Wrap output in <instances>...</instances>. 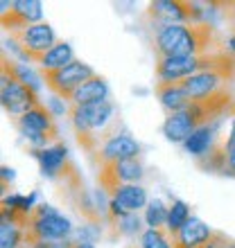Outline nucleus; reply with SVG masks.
<instances>
[{"label":"nucleus","mask_w":235,"mask_h":248,"mask_svg":"<svg viewBox=\"0 0 235 248\" xmlns=\"http://www.w3.org/2000/svg\"><path fill=\"white\" fill-rule=\"evenodd\" d=\"M217 43V34L213 25H165L156 30V52L161 59L170 57H197L213 54L222 50H213Z\"/></svg>","instance_id":"1"},{"label":"nucleus","mask_w":235,"mask_h":248,"mask_svg":"<svg viewBox=\"0 0 235 248\" xmlns=\"http://www.w3.org/2000/svg\"><path fill=\"white\" fill-rule=\"evenodd\" d=\"M113 115H116V106L111 99L98 102V104L88 106H70V122L77 131V140L86 151H100V144L116 133H111Z\"/></svg>","instance_id":"2"},{"label":"nucleus","mask_w":235,"mask_h":248,"mask_svg":"<svg viewBox=\"0 0 235 248\" xmlns=\"http://www.w3.org/2000/svg\"><path fill=\"white\" fill-rule=\"evenodd\" d=\"M23 230H25V246H30L32 242H64V239H70L75 232L70 219L57 212L48 203H41L34 208Z\"/></svg>","instance_id":"3"},{"label":"nucleus","mask_w":235,"mask_h":248,"mask_svg":"<svg viewBox=\"0 0 235 248\" xmlns=\"http://www.w3.org/2000/svg\"><path fill=\"white\" fill-rule=\"evenodd\" d=\"M18 129L25 136V140L32 144L34 149H46L48 142H54L59 138L57 124H54V115L48 111V106H36L30 113H25L23 118H18Z\"/></svg>","instance_id":"4"},{"label":"nucleus","mask_w":235,"mask_h":248,"mask_svg":"<svg viewBox=\"0 0 235 248\" xmlns=\"http://www.w3.org/2000/svg\"><path fill=\"white\" fill-rule=\"evenodd\" d=\"M41 77H43L46 86L57 95V97L70 102L72 93L77 91V88H82L88 79L95 77V70H93L88 63H84V61L75 59L72 63H68L66 68H61V70L43 72Z\"/></svg>","instance_id":"5"},{"label":"nucleus","mask_w":235,"mask_h":248,"mask_svg":"<svg viewBox=\"0 0 235 248\" xmlns=\"http://www.w3.org/2000/svg\"><path fill=\"white\" fill-rule=\"evenodd\" d=\"M9 36L25 52L27 63H39L59 43L57 36H54V30L48 23H34V25H27L23 30H18V32H12Z\"/></svg>","instance_id":"6"},{"label":"nucleus","mask_w":235,"mask_h":248,"mask_svg":"<svg viewBox=\"0 0 235 248\" xmlns=\"http://www.w3.org/2000/svg\"><path fill=\"white\" fill-rule=\"evenodd\" d=\"M0 99H2V108H5L9 115H16V118H23L25 113H30L32 108L43 104L39 99V93L32 91L30 86L16 81V79L9 77L7 72H2Z\"/></svg>","instance_id":"7"},{"label":"nucleus","mask_w":235,"mask_h":248,"mask_svg":"<svg viewBox=\"0 0 235 248\" xmlns=\"http://www.w3.org/2000/svg\"><path fill=\"white\" fill-rule=\"evenodd\" d=\"M143 176V165L138 158H129V160H120V163H106L100 165L98 181L102 185L106 194L111 196L120 185H131Z\"/></svg>","instance_id":"8"},{"label":"nucleus","mask_w":235,"mask_h":248,"mask_svg":"<svg viewBox=\"0 0 235 248\" xmlns=\"http://www.w3.org/2000/svg\"><path fill=\"white\" fill-rule=\"evenodd\" d=\"M147 192H145L143 185H120V187L109 196V217L111 221L120 219L124 215H131V212H138L140 208H147Z\"/></svg>","instance_id":"9"},{"label":"nucleus","mask_w":235,"mask_h":248,"mask_svg":"<svg viewBox=\"0 0 235 248\" xmlns=\"http://www.w3.org/2000/svg\"><path fill=\"white\" fill-rule=\"evenodd\" d=\"M181 81H183V86H185L188 95L192 97V102L206 99V97H210V95H215V93L224 91V86L229 88V79L217 70L197 72V75H192V77H188V79H181Z\"/></svg>","instance_id":"10"},{"label":"nucleus","mask_w":235,"mask_h":248,"mask_svg":"<svg viewBox=\"0 0 235 248\" xmlns=\"http://www.w3.org/2000/svg\"><path fill=\"white\" fill-rule=\"evenodd\" d=\"M100 165L106 163H120V160H129V158H138L140 154V144L127 133H116L100 147Z\"/></svg>","instance_id":"11"},{"label":"nucleus","mask_w":235,"mask_h":248,"mask_svg":"<svg viewBox=\"0 0 235 248\" xmlns=\"http://www.w3.org/2000/svg\"><path fill=\"white\" fill-rule=\"evenodd\" d=\"M156 95L168 113H181L192 104V97L188 95L183 81H158Z\"/></svg>","instance_id":"12"},{"label":"nucleus","mask_w":235,"mask_h":248,"mask_svg":"<svg viewBox=\"0 0 235 248\" xmlns=\"http://www.w3.org/2000/svg\"><path fill=\"white\" fill-rule=\"evenodd\" d=\"M197 129H199V124H197V120L188 113V108L181 113H170L163 124L165 138H168L170 142H181V144L185 142Z\"/></svg>","instance_id":"13"},{"label":"nucleus","mask_w":235,"mask_h":248,"mask_svg":"<svg viewBox=\"0 0 235 248\" xmlns=\"http://www.w3.org/2000/svg\"><path fill=\"white\" fill-rule=\"evenodd\" d=\"M219 122H222V118L215 120V122H210V124L199 126V129L183 142L185 151L192 154V156H197V158H203L206 154H210V149H213L215 142H217V129H219Z\"/></svg>","instance_id":"14"},{"label":"nucleus","mask_w":235,"mask_h":248,"mask_svg":"<svg viewBox=\"0 0 235 248\" xmlns=\"http://www.w3.org/2000/svg\"><path fill=\"white\" fill-rule=\"evenodd\" d=\"M106 99H109V84L95 75L82 88L72 93L70 106H88V104H98V102H106Z\"/></svg>","instance_id":"15"},{"label":"nucleus","mask_w":235,"mask_h":248,"mask_svg":"<svg viewBox=\"0 0 235 248\" xmlns=\"http://www.w3.org/2000/svg\"><path fill=\"white\" fill-rule=\"evenodd\" d=\"M210 237H213V230H210L201 219L190 217V221L179 230V235H176V244L183 246V248H201Z\"/></svg>","instance_id":"16"},{"label":"nucleus","mask_w":235,"mask_h":248,"mask_svg":"<svg viewBox=\"0 0 235 248\" xmlns=\"http://www.w3.org/2000/svg\"><path fill=\"white\" fill-rule=\"evenodd\" d=\"M32 154L36 156L41 165V171H43V176H57L61 167L66 163V144H52V147H46V149H32Z\"/></svg>","instance_id":"17"},{"label":"nucleus","mask_w":235,"mask_h":248,"mask_svg":"<svg viewBox=\"0 0 235 248\" xmlns=\"http://www.w3.org/2000/svg\"><path fill=\"white\" fill-rule=\"evenodd\" d=\"M75 61V52H72L70 43H66V41H59L57 46L50 50V52L43 57V59L39 61V68H41V75L43 72H54V70H61V68H66L68 63H72Z\"/></svg>","instance_id":"18"},{"label":"nucleus","mask_w":235,"mask_h":248,"mask_svg":"<svg viewBox=\"0 0 235 248\" xmlns=\"http://www.w3.org/2000/svg\"><path fill=\"white\" fill-rule=\"evenodd\" d=\"M2 72H7L9 77H14L16 81H20V84L30 86L32 91L39 93L41 88V81H43V77H41L36 70H32L27 63H16V61H7L2 63Z\"/></svg>","instance_id":"19"},{"label":"nucleus","mask_w":235,"mask_h":248,"mask_svg":"<svg viewBox=\"0 0 235 248\" xmlns=\"http://www.w3.org/2000/svg\"><path fill=\"white\" fill-rule=\"evenodd\" d=\"M25 246V230L16 221L2 217L0 221V248H23Z\"/></svg>","instance_id":"20"},{"label":"nucleus","mask_w":235,"mask_h":248,"mask_svg":"<svg viewBox=\"0 0 235 248\" xmlns=\"http://www.w3.org/2000/svg\"><path fill=\"white\" fill-rule=\"evenodd\" d=\"M188 221H190L188 203H183V201H179V199H174V201L170 203V215H168V226H165V230H168V232H170V235L176 239L179 230H181Z\"/></svg>","instance_id":"21"},{"label":"nucleus","mask_w":235,"mask_h":248,"mask_svg":"<svg viewBox=\"0 0 235 248\" xmlns=\"http://www.w3.org/2000/svg\"><path fill=\"white\" fill-rule=\"evenodd\" d=\"M138 248H174V237L165 228H147L140 235Z\"/></svg>","instance_id":"22"},{"label":"nucleus","mask_w":235,"mask_h":248,"mask_svg":"<svg viewBox=\"0 0 235 248\" xmlns=\"http://www.w3.org/2000/svg\"><path fill=\"white\" fill-rule=\"evenodd\" d=\"M168 215H170V205H165L161 199H151L145 208V221L150 228H165Z\"/></svg>","instance_id":"23"},{"label":"nucleus","mask_w":235,"mask_h":248,"mask_svg":"<svg viewBox=\"0 0 235 248\" xmlns=\"http://www.w3.org/2000/svg\"><path fill=\"white\" fill-rule=\"evenodd\" d=\"M113 223H116L118 235H122V237H136L138 232H140V217H138V212L120 217V219H116Z\"/></svg>","instance_id":"24"},{"label":"nucleus","mask_w":235,"mask_h":248,"mask_svg":"<svg viewBox=\"0 0 235 248\" xmlns=\"http://www.w3.org/2000/svg\"><path fill=\"white\" fill-rule=\"evenodd\" d=\"M231 244H233V242H231L229 237H224L222 232H213V237H210V239L203 244L201 248H229Z\"/></svg>","instance_id":"25"},{"label":"nucleus","mask_w":235,"mask_h":248,"mask_svg":"<svg viewBox=\"0 0 235 248\" xmlns=\"http://www.w3.org/2000/svg\"><path fill=\"white\" fill-rule=\"evenodd\" d=\"M48 111L52 113V115H64V113H68L70 115V108L66 104H61V97H52L50 102H48Z\"/></svg>","instance_id":"26"},{"label":"nucleus","mask_w":235,"mask_h":248,"mask_svg":"<svg viewBox=\"0 0 235 248\" xmlns=\"http://www.w3.org/2000/svg\"><path fill=\"white\" fill-rule=\"evenodd\" d=\"M72 248H95V244H72Z\"/></svg>","instance_id":"27"},{"label":"nucleus","mask_w":235,"mask_h":248,"mask_svg":"<svg viewBox=\"0 0 235 248\" xmlns=\"http://www.w3.org/2000/svg\"><path fill=\"white\" fill-rule=\"evenodd\" d=\"M229 248H235V242H233V244H231V246H229Z\"/></svg>","instance_id":"28"},{"label":"nucleus","mask_w":235,"mask_h":248,"mask_svg":"<svg viewBox=\"0 0 235 248\" xmlns=\"http://www.w3.org/2000/svg\"><path fill=\"white\" fill-rule=\"evenodd\" d=\"M23 248H27V246H23Z\"/></svg>","instance_id":"29"}]
</instances>
